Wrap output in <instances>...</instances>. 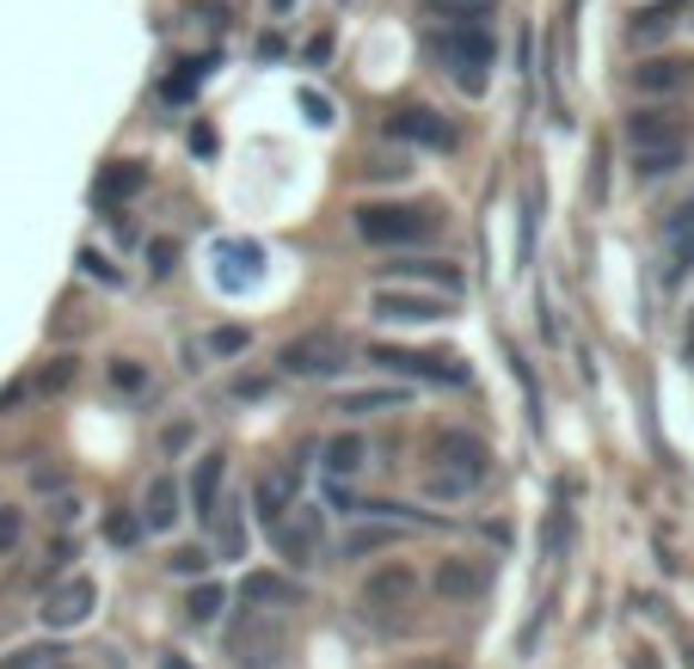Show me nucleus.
<instances>
[{"mask_svg":"<svg viewBox=\"0 0 694 669\" xmlns=\"http://www.w3.org/2000/svg\"><path fill=\"white\" fill-rule=\"evenodd\" d=\"M480 19H486V7H461V19L437 38V62L455 74L461 92H486V68H492V31Z\"/></svg>","mask_w":694,"mask_h":669,"instance_id":"obj_1","label":"nucleus"},{"mask_svg":"<svg viewBox=\"0 0 694 669\" xmlns=\"http://www.w3.org/2000/svg\"><path fill=\"white\" fill-rule=\"evenodd\" d=\"M357 234L369 246H418V240L437 234V210H418V203H363Z\"/></svg>","mask_w":694,"mask_h":669,"instance_id":"obj_2","label":"nucleus"},{"mask_svg":"<svg viewBox=\"0 0 694 669\" xmlns=\"http://www.w3.org/2000/svg\"><path fill=\"white\" fill-rule=\"evenodd\" d=\"M350 363V344L338 332H302L277 351V368L283 375H302V381H320V375H338Z\"/></svg>","mask_w":694,"mask_h":669,"instance_id":"obj_3","label":"nucleus"},{"mask_svg":"<svg viewBox=\"0 0 694 669\" xmlns=\"http://www.w3.org/2000/svg\"><path fill=\"white\" fill-rule=\"evenodd\" d=\"M369 363H381L388 375H412V381H449V387H461L468 381V368L455 363V356H430V351H400V344H375Z\"/></svg>","mask_w":694,"mask_h":669,"instance_id":"obj_4","label":"nucleus"},{"mask_svg":"<svg viewBox=\"0 0 694 669\" xmlns=\"http://www.w3.org/2000/svg\"><path fill=\"white\" fill-rule=\"evenodd\" d=\"M369 314L375 320H394V326H430V320H442L449 307H442L437 290H375L369 295Z\"/></svg>","mask_w":694,"mask_h":669,"instance_id":"obj_5","label":"nucleus"},{"mask_svg":"<svg viewBox=\"0 0 694 669\" xmlns=\"http://www.w3.org/2000/svg\"><path fill=\"white\" fill-rule=\"evenodd\" d=\"M93 602H99V584L93 578H68L62 590H50V602H43V627H55V632L81 627V620L93 615Z\"/></svg>","mask_w":694,"mask_h":669,"instance_id":"obj_6","label":"nucleus"},{"mask_svg":"<svg viewBox=\"0 0 694 669\" xmlns=\"http://www.w3.org/2000/svg\"><path fill=\"white\" fill-rule=\"evenodd\" d=\"M388 135H400V142H418V148H437V154H449L461 135H455L449 118H437V111H400V118L388 123Z\"/></svg>","mask_w":694,"mask_h":669,"instance_id":"obj_7","label":"nucleus"},{"mask_svg":"<svg viewBox=\"0 0 694 669\" xmlns=\"http://www.w3.org/2000/svg\"><path fill=\"white\" fill-rule=\"evenodd\" d=\"M215 264H222V290H246V283H258V271H265V252L253 246V240H222L215 246Z\"/></svg>","mask_w":694,"mask_h":669,"instance_id":"obj_8","label":"nucleus"},{"mask_svg":"<svg viewBox=\"0 0 694 669\" xmlns=\"http://www.w3.org/2000/svg\"><path fill=\"white\" fill-rule=\"evenodd\" d=\"M437 596H442V602H480V596H486V565L442 559L437 565Z\"/></svg>","mask_w":694,"mask_h":669,"instance_id":"obj_9","label":"nucleus"},{"mask_svg":"<svg viewBox=\"0 0 694 669\" xmlns=\"http://www.w3.org/2000/svg\"><path fill=\"white\" fill-rule=\"evenodd\" d=\"M676 142H688L676 111H633L627 118V148H676Z\"/></svg>","mask_w":694,"mask_h":669,"instance_id":"obj_10","label":"nucleus"},{"mask_svg":"<svg viewBox=\"0 0 694 669\" xmlns=\"http://www.w3.org/2000/svg\"><path fill=\"white\" fill-rule=\"evenodd\" d=\"M222 479H227V455H222V448H210V455L197 460V473H191V510H197V516L222 510Z\"/></svg>","mask_w":694,"mask_h":669,"instance_id":"obj_11","label":"nucleus"},{"mask_svg":"<svg viewBox=\"0 0 694 669\" xmlns=\"http://www.w3.org/2000/svg\"><path fill=\"white\" fill-rule=\"evenodd\" d=\"M241 596L253 608H302V584L295 578H277V571H253V578L241 584Z\"/></svg>","mask_w":694,"mask_h":669,"instance_id":"obj_12","label":"nucleus"},{"mask_svg":"<svg viewBox=\"0 0 694 669\" xmlns=\"http://www.w3.org/2000/svg\"><path fill=\"white\" fill-rule=\"evenodd\" d=\"M437 455H442V467H455V473H473V479H486V443L480 436H468V430H442V443H437Z\"/></svg>","mask_w":694,"mask_h":669,"instance_id":"obj_13","label":"nucleus"},{"mask_svg":"<svg viewBox=\"0 0 694 669\" xmlns=\"http://www.w3.org/2000/svg\"><path fill=\"white\" fill-rule=\"evenodd\" d=\"M694 80V62H676V55H657V62L633 68V87L640 92H682Z\"/></svg>","mask_w":694,"mask_h":669,"instance_id":"obj_14","label":"nucleus"},{"mask_svg":"<svg viewBox=\"0 0 694 669\" xmlns=\"http://www.w3.org/2000/svg\"><path fill=\"white\" fill-rule=\"evenodd\" d=\"M688 7L694 0H652V7H640V13H633V43H652V38H664L670 26H676V19H688Z\"/></svg>","mask_w":694,"mask_h":669,"instance_id":"obj_15","label":"nucleus"},{"mask_svg":"<svg viewBox=\"0 0 694 669\" xmlns=\"http://www.w3.org/2000/svg\"><path fill=\"white\" fill-rule=\"evenodd\" d=\"M142 523H147V535H166V528H178V486H173V479H154V486H147Z\"/></svg>","mask_w":694,"mask_h":669,"instance_id":"obj_16","label":"nucleus"},{"mask_svg":"<svg viewBox=\"0 0 694 669\" xmlns=\"http://www.w3.org/2000/svg\"><path fill=\"white\" fill-rule=\"evenodd\" d=\"M406 387L400 381H394V387H345V394H338V412H400L406 406Z\"/></svg>","mask_w":694,"mask_h":669,"instance_id":"obj_17","label":"nucleus"},{"mask_svg":"<svg viewBox=\"0 0 694 669\" xmlns=\"http://www.w3.org/2000/svg\"><path fill=\"white\" fill-rule=\"evenodd\" d=\"M400 276H412V283H425V290H442V295H461L468 290V276L455 271V264H437V259H406Z\"/></svg>","mask_w":694,"mask_h":669,"instance_id":"obj_18","label":"nucleus"},{"mask_svg":"<svg viewBox=\"0 0 694 669\" xmlns=\"http://www.w3.org/2000/svg\"><path fill=\"white\" fill-rule=\"evenodd\" d=\"M142 184H147V166H142V160H118V166H111L105 179H99L93 197H99V203H123V197H135Z\"/></svg>","mask_w":694,"mask_h":669,"instance_id":"obj_19","label":"nucleus"},{"mask_svg":"<svg viewBox=\"0 0 694 669\" xmlns=\"http://www.w3.org/2000/svg\"><path fill=\"white\" fill-rule=\"evenodd\" d=\"M271 540H277V553L289 565L314 559V523H289V516H277V523H271Z\"/></svg>","mask_w":694,"mask_h":669,"instance_id":"obj_20","label":"nucleus"},{"mask_svg":"<svg viewBox=\"0 0 694 669\" xmlns=\"http://www.w3.org/2000/svg\"><path fill=\"white\" fill-rule=\"evenodd\" d=\"M258 516H265V523H277V516H289L295 510V479L289 473H271V479H258Z\"/></svg>","mask_w":694,"mask_h":669,"instance_id":"obj_21","label":"nucleus"},{"mask_svg":"<svg viewBox=\"0 0 694 669\" xmlns=\"http://www.w3.org/2000/svg\"><path fill=\"white\" fill-rule=\"evenodd\" d=\"M682 160H688V142H676V148H633V172H640V179H670Z\"/></svg>","mask_w":694,"mask_h":669,"instance_id":"obj_22","label":"nucleus"},{"mask_svg":"<svg viewBox=\"0 0 694 669\" xmlns=\"http://www.w3.org/2000/svg\"><path fill=\"white\" fill-rule=\"evenodd\" d=\"M400 540V528L394 523H357L345 535V559H363V553H381V547H394Z\"/></svg>","mask_w":694,"mask_h":669,"instance_id":"obj_23","label":"nucleus"},{"mask_svg":"<svg viewBox=\"0 0 694 669\" xmlns=\"http://www.w3.org/2000/svg\"><path fill=\"white\" fill-rule=\"evenodd\" d=\"M363 455H369V448H363V436H333V443H326V473L350 479V473L363 467Z\"/></svg>","mask_w":694,"mask_h":669,"instance_id":"obj_24","label":"nucleus"},{"mask_svg":"<svg viewBox=\"0 0 694 669\" xmlns=\"http://www.w3.org/2000/svg\"><path fill=\"white\" fill-rule=\"evenodd\" d=\"M222 602H227L222 584H197V590H191V602H185V615L197 620V627H210V620L222 615Z\"/></svg>","mask_w":694,"mask_h":669,"instance_id":"obj_25","label":"nucleus"},{"mask_svg":"<svg viewBox=\"0 0 694 669\" xmlns=\"http://www.w3.org/2000/svg\"><path fill=\"white\" fill-rule=\"evenodd\" d=\"M406 590H412V571H381L369 584V602H406Z\"/></svg>","mask_w":694,"mask_h":669,"instance_id":"obj_26","label":"nucleus"},{"mask_svg":"<svg viewBox=\"0 0 694 669\" xmlns=\"http://www.w3.org/2000/svg\"><path fill=\"white\" fill-rule=\"evenodd\" d=\"M473 486H480L473 473H455V467H437V473H430V491H437V498H461V491H473Z\"/></svg>","mask_w":694,"mask_h":669,"instance_id":"obj_27","label":"nucleus"},{"mask_svg":"<svg viewBox=\"0 0 694 669\" xmlns=\"http://www.w3.org/2000/svg\"><path fill=\"white\" fill-rule=\"evenodd\" d=\"M246 344H253V332H246V326H215L210 332V351L215 356H241Z\"/></svg>","mask_w":694,"mask_h":669,"instance_id":"obj_28","label":"nucleus"},{"mask_svg":"<svg viewBox=\"0 0 694 669\" xmlns=\"http://www.w3.org/2000/svg\"><path fill=\"white\" fill-rule=\"evenodd\" d=\"M142 516H130V510H111V523H105V535L118 540V547H135V540H142Z\"/></svg>","mask_w":694,"mask_h":669,"instance_id":"obj_29","label":"nucleus"},{"mask_svg":"<svg viewBox=\"0 0 694 669\" xmlns=\"http://www.w3.org/2000/svg\"><path fill=\"white\" fill-rule=\"evenodd\" d=\"M178 68H185V74H173V80H166V99H191V92H197L203 87V68H210V62H178Z\"/></svg>","mask_w":694,"mask_h":669,"instance_id":"obj_30","label":"nucleus"},{"mask_svg":"<svg viewBox=\"0 0 694 669\" xmlns=\"http://www.w3.org/2000/svg\"><path fill=\"white\" fill-rule=\"evenodd\" d=\"M166 565H173L178 578H203V571H210V553H203V547H178Z\"/></svg>","mask_w":694,"mask_h":669,"instance_id":"obj_31","label":"nucleus"},{"mask_svg":"<svg viewBox=\"0 0 694 669\" xmlns=\"http://www.w3.org/2000/svg\"><path fill=\"white\" fill-rule=\"evenodd\" d=\"M215 523H222V553L234 559V553L246 547V528H241V516H234V510H215Z\"/></svg>","mask_w":694,"mask_h":669,"instance_id":"obj_32","label":"nucleus"},{"mask_svg":"<svg viewBox=\"0 0 694 669\" xmlns=\"http://www.w3.org/2000/svg\"><path fill=\"white\" fill-rule=\"evenodd\" d=\"M81 271H86V276H99V283H123V276H118V264H111L105 252H93V246L81 252Z\"/></svg>","mask_w":694,"mask_h":669,"instance_id":"obj_33","label":"nucleus"},{"mask_svg":"<svg viewBox=\"0 0 694 669\" xmlns=\"http://www.w3.org/2000/svg\"><path fill=\"white\" fill-rule=\"evenodd\" d=\"M19 535H25V516H19V510H0V553H13Z\"/></svg>","mask_w":694,"mask_h":669,"instance_id":"obj_34","label":"nucleus"},{"mask_svg":"<svg viewBox=\"0 0 694 669\" xmlns=\"http://www.w3.org/2000/svg\"><path fill=\"white\" fill-rule=\"evenodd\" d=\"M173 259H178V246H173V240H154V246H147V271H154V276H166V271H173Z\"/></svg>","mask_w":694,"mask_h":669,"instance_id":"obj_35","label":"nucleus"},{"mask_svg":"<svg viewBox=\"0 0 694 669\" xmlns=\"http://www.w3.org/2000/svg\"><path fill=\"white\" fill-rule=\"evenodd\" d=\"M682 234H694V197H682L670 210V240H682Z\"/></svg>","mask_w":694,"mask_h":669,"instance_id":"obj_36","label":"nucleus"},{"mask_svg":"<svg viewBox=\"0 0 694 669\" xmlns=\"http://www.w3.org/2000/svg\"><path fill=\"white\" fill-rule=\"evenodd\" d=\"M55 657H62V651H55V645H50V651H43V645H38V651H19V657H7V663H0V669H38V663H55Z\"/></svg>","mask_w":694,"mask_h":669,"instance_id":"obj_37","label":"nucleus"},{"mask_svg":"<svg viewBox=\"0 0 694 669\" xmlns=\"http://www.w3.org/2000/svg\"><path fill=\"white\" fill-rule=\"evenodd\" d=\"M111 381H118L123 394H135V387H147V375H142V368H135V363H130V356H123V363H118V368H111Z\"/></svg>","mask_w":694,"mask_h":669,"instance_id":"obj_38","label":"nucleus"},{"mask_svg":"<svg viewBox=\"0 0 694 669\" xmlns=\"http://www.w3.org/2000/svg\"><path fill=\"white\" fill-rule=\"evenodd\" d=\"M302 111H307L314 123H333V105H326V92H314V87L302 92Z\"/></svg>","mask_w":694,"mask_h":669,"instance_id":"obj_39","label":"nucleus"},{"mask_svg":"<svg viewBox=\"0 0 694 669\" xmlns=\"http://www.w3.org/2000/svg\"><path fill=\"white\" fill-rule=\"evenodd\" d=\"M265 387H271L265 375H253V381H234V399H258V394H265Z\"/></svg>","mask_w":694,"mask_h":669,"instance_id":"obj_40","label":"nucleus"},{"mask_svg":"<svg viewBox=\"0 0 694 669\" xmlns=\"http://www.w3.org/2000/svg\"><path fill=\"white\" fill-rule=\"evenodd\" d=\"M682 356H694V314H688V332H682Z\"/></svg>","mask_w":694,"mask_h":669,"instance_id":"obj_41","label":"nucleus"},{"mask_svg":"<svg viewBox=\"0 0 694 669\" xmlns=\"http://www.w3.org/2000/svg\"><path fill=\"white\" fill-rule=\"evenodd\" d=\"M412 669H461V663H430V657H418V663Z\"/></svg>","mask_w":694,"mask_h":669,"instance_id":"obj_42","label":"nucleus"},{"mask_svg":"<svg viewBox=\"0 0 694 669\" xmlns=\"http://www.w3.org/2000/svg\"><path fill=\"white\" fill-rule=\"evenodd\" d=\"M271 7H277V13H289V7H295V0H271Z\"/></svg>","mask_w":694,"mask_h":669,"instance_id":"obj_43","label":"nucleus"},{"mask_svg":"<svg viewBox=\"0 0 694 669\" xmlns=\"http://www.w3.org/2000/svg\"><path fill=\"white\" fill-rule=\"evenodd\" d=\"M449 7H486V0H449Z\"/></svg>","mask_w":694,"mask_h":669,"instance_id":"obj_44","label":"nucleus"},{"mask_svg":"<svg viewBox=\"0 0 694 669\" xmlns=\"http://www.w3.org/2000/svg\"><path fill=\"white\" fill-rule=\"evenodd\" d=\"M55 669H62V663H55Z\"/></svg>","mask_w":694,"mask_h":669,"instance_id":"obj_45","label":"nucleus"}]
</instances>
